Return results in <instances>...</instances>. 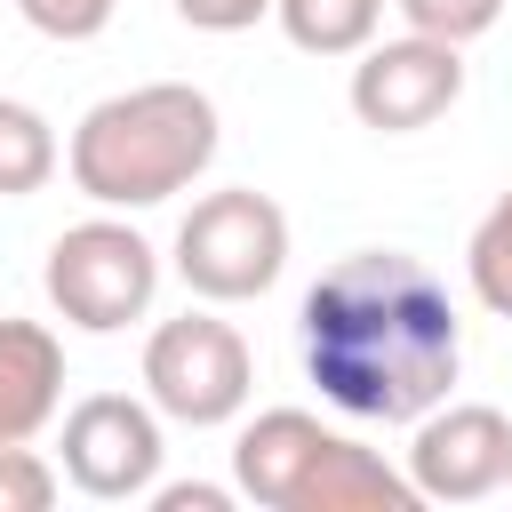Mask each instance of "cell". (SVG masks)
<instances>
[{
    "mask_svg": "<svg viewBox=\"0 0 512 512\" xmlns=\"http://www.w3.org/2000/svg\"><path fill=\"white\" fill-rule=\"evenodd\" d=\"M296 336L320 400L360 424H416L456 392V368H464V320L440 272L408 248L336 256L304 288Z\"/></svg>",
    "mask_w": 512,
    "mask_h": 512,
    "instance_id": "cell-1",
    "label": "cell"
},
{
    "mask_svg": "<svg viewBox=\"0 0 512 512\" xmlns=\"http://www.w3.org/2000/svg\"><path fill=\"white\" fill-rule=\"evenodd\" d=\"M216 160V104L192 80H144L80 112L64 168L96 208H160Z\"/></svg>",
    "mask_w": 512,
    "mask_h": 512,
    "instance_id": "cell-2",
    "label": "cell"
},
{
    "mask_svg": "<svg viewBox=\"0 0 512 512\" xmlns=\"http://www.w3.org/2000/svg\"><path fill=\"white\" fill-rule=\"evenodd\" d=\"M40 288H48V304H56L80 336H120L128 320L152 312V296H160V256H152V240H144L136 224L88 216V224H72V232L48 240Z\"/></svg>",
    "mask_w": 512,
    "mask_h": 512,
    "instance_id": "cell-3",
    "label": "cell"
},
{
    "mask_svg": "<svg viewBox=\"0 0 512 512\" xmlns=\"http://www.w3.org/2000/svg\"><path fill=\"white\" fill-rule=\"evenodd\" d=\"M176 272L200 304H248L288 272V216L272 192L232 184L192 200V216L176 224Z\"/></svg>",
    "mask_w": 512,
    "mask_h": 512,
    "instance_id": "cell-4",
    "label": "cell"
},
{
    "mask_svg": "<svg viewBox=\"0 0 512 512\" xmlns=\"http://www.w3.org/2000/svg\"><path fill=\"white\" fill-rule=\"evenodd\" d=\"M256 392V360H248V336L216 312H176L144 336V400L168 416V424H232Z\"/></svg>",
    "mask_w": 512,
    "mask_h": 512,
    "instance_id": "cell-5",
    "label": "cell"
},
{
    "mask_svg": "<svg viewBox=\"0 0 512 512\" xmlns=\"http://www.w3.org/2000/svg\"><path fill=\"white\" fill-rule=\"evenodd\" d=\"M56 448H64V480H72L80 496H96V504H136V496H152V488H160V456H168L160 408H152V400H128V392H88V400H72Z\"/></svg>",
    "mask_w": 512,
    "mask_h": 512,
    "instance_id": "cell-6",
    "label": "cell"
},
{
    "mask_svg": "<svg viewBox=\"0 0 512 512\" xmlns=\"http://www.w3.org/2000/svg\"><path fill=\"white\" fill-rule=\"evenodd\" d=\"M464 96V48L432 40V32H400V40H368L352 64V112L376 136H416L432 128L448 104Z\"/></svg>",
    "mask_w": 512,
    "mask_h": 512,
    "instance_id": "cell-7",
    "label": "cell"
},
{
    "mask_svg": "<svg viewBox=\"0 0 512 512\" xmlns=\"http://www.w3.org/2000/svg\"><path fill=\"white\" fill-rule=\"evenodd\" d=\"M408 480L424 504H480L512 480V416L488 400H440L416 416Z\"/></svg>",
    "mask_w": 512,
    "mask_h": 512,
    "instance_id": "cell-8",
    "label": "cell"
},
{
    "mask_svg": "<svg viewBox=\"0 0 512 512\" xmlns=\"http://www.w3.org/2000/svg\"><path fill=\"white\" fill-rule=\"evenodd\" d=\"M320 448H328V424H320L312 408H264V416L240 424V440H232V488H240L248 504H264V512H288Z\"/></svg>",
    "mask_w": 512,
    "mask_h": 512,
    "instance_id": "cell-9",
    "label": "cell"
},
{
    "mask_svg": "<svg viewBox=\"0 0 512 512\" xmlns=\"http://www.w3.org/2000/svg\"><path fill=\"white\" fill-rule=\"evenodd\" d=\"M64 408V344L40 320H0V440H40Z\"/></svg>",
    "mask_w": 512,
    "mask_h": 512,
    "instance_id": "cell-10",
    "label": "cell"
},
{
    "mask_svg": "<svg viewBox=\"0 0 512 512\" xmlns=\"http://www.w3.org/2000/svg\"><path fill=\"white\" fill-rule=\"evenodd\" d=\"M416 504L424 496H416L408 472H392L376 448L328 432V448L312 456V472H304V488H296L288 512H416Z\"/></svg>",
    "mask_w": 512,
    "mask_h": 512,
    "instance_id": "cell-11",
    "label": "cell"
},
{
    "mask_svg": "<svg viewBox=\"0 0 512 512\" xmlns=\"http://www.w3.org/2000/svg\"><path fill=\"white\" fill-rule=\"evenodd\" d=\"M272 16L304 56H360L384 24V0H272Z\"/></svg>",
    "mask_w": 512,
    "mask_h": 512,
    "instance_id": "cell-12",
    "label": "cell"
},
{
    "mask_svg": "<svg viewBox=\"0 0 512 512\" xmlns=\"http://www.w3.org/2000/svg\"><path fill=\"white\" fill-rule=\"evenodd\" d=\"M56 160H64L56 128H48V120H40L24 96H0V200L40 192V184L56 176Z\"/></svg>",
    "mask_w": 512,
    "mask_h": 512,
    "instance_id": "cell-13",
    "label": "cell"
},
{
    "mask_svg": "<svg viewBox=\"0 0 512 512\" xmlns=\"http://www.w3.org/2000/svg\"><path fill=\"white\" fill-rule=\"evenodd\" d=\"M464 280H472V296H480L496 320H512V192H496V208L472 224V240H464Z\"/></svg>",
    "mask_w": 512,
    "mask_h": 512,
    "instance_id": "cell-14",
    "label": "cell"
},
{
    "mask_svg": "<svg viewBox=\"0 0 512 512\" xmlns=\"http://www.w3.org/2000/svg\"><path fill=\"white\" fill-rule=\"evenodd\" d=\"M56 488H64V472L32 440H0V512H48Z\"/></svg>",
    "mask_w": 512,
    "mask_h": 512,
    "instance_id": "cell-15",
    "label": "cell"
},
{
    "mask_svg": "<svg viewBox=\"0 0 512 512\" xmlns=\"http://www.w3.org/2000/svg\"><path fill=\"white\" fill-rule=\"evenodd\" d=\"M400 16H408V32H432V40H480V32H496V16H504V0H400Z\"/></svg>",
    "mask_w": 512,
    "mask_h": 512,
    "instance_id": "cell-16",
    "label": "cell"
},
{
    "mask_svg": "<svg viewBox=\"0 0 512 512\" xmlns=\"http://www.w3.org/2000/svg\"><path fill=\"white\" fill-rule=\"evenodd\" d=\"M120 0H16V16L40 32V40H96L112 24Z\"/></svg>",
    "mask_w": 512,
    "mask_h": 512,
    "instance_id": "cell-17",
    "label": "cell"
},
{
    "mask_svg": "<svg viewBox=\"0 0 512 512\" xmlns=\"http://www.w3.org/2000/svg\"><path fill=\"white\" fill-rule=\"evenodd\" d=\"M192 32H248V24H264L272 16V0H168Z\"/></svg>",
    "mask_w": 512,
    "mask_h": 512,
    "instance_id": "cell-18",
    "label": "cell"
},
{
    "mask_svg": "<svg viewBox=\"0 0 512 512\" xmlns=\"http://www.w3.org/2000/svg\"><path fill=\"white\" fill-rule=\"evenodd\" d=\"M240 488H208V480H176V488H152L160 512H224Z\"/></svg>",
    "mask_w": 512,
    "mask_h": 512,
    "instance_id": "cell-19",
    "label": "cell"
},
{
    "mask_svg": "<svg viewBox=\"0 0 512 512\" xmlns=\"http://www.w3.org/2000/svg\"><path fill=\"white\" fill-rule=\"evenodd\" d=\"M504 488H512V480H504Z\"/></svg>",
    "mask_w": 512,
    "mask_h": 512,
    "instance_id": "cell-20",
    "label": "cell"
}]
</instances>
